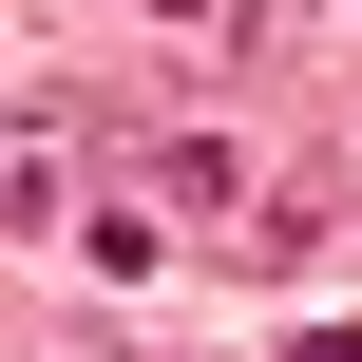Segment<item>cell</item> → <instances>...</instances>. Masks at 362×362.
<instances>
[{
	"mask_svg": "<svg viewBox=\"0 0 362 362\" xmlns=\"http://www.w3.org/2000/svg\"><path fill=\"white\" fill-rule=\"evenodd\" d=\"M134 210H172V229H229V210H248V172H229V153H191V134H172V153H153V172H134Z\"/></svg>",
	"mask_w": 362,
	"mask_h": 362,
	"instance_id": "cell-1",
	"label": "cell"
},
{
	"mask_svg": "<svg viewBox=\"0 0 362 362\" xmlns=\"http://www.w3.org/2000/svg\"><path fill=\"white\" fill-rule=\"evenodd\" d=\"M344 210H362V153H344Z\"/></svg>",
	"mask_w": 362,
	"mask_h": 362,
	"instance_id": "cell-2",
	"label": "cell"
},
{
	"mask_svg": "<svg viewBox=\"0 0 362 362\" xmlns=\"http://www.w3.org/2000/svg\"><path fill=\"white\" fill-rule=\"evenodd\" d=\"M172 19H191V0H172Z\"/></svg>",
	"mask_w": 362,
	"mask_h": 362,
	"instance_id": "cell-3",
	"label": "cell"
}]
</instances>
